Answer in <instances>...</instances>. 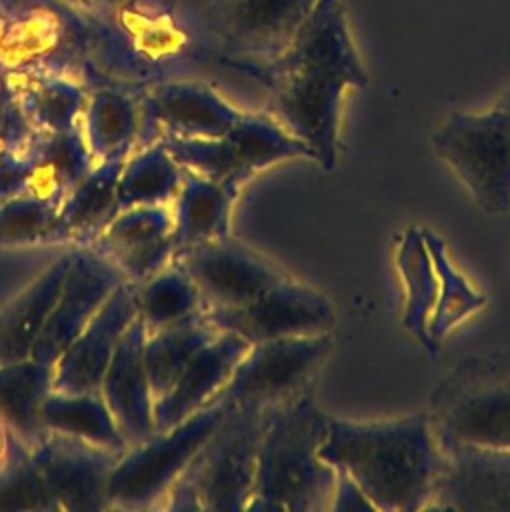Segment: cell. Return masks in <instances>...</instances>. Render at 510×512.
<instances>
[{
	"label": "cell",
	"instance_id": "obj_39",
	"mask_svg": "<svg viewBox=\"0 0 510 512\" xmlns=\"http://www.w3.org/2000/svg\"><path fill=\"white\" fill-rule=\"evenodd\" d=\"M110 4H136V2H146V0H104Z\"/></svg>",
	"mask_w": 510,
	"mask_h": 512
},
{
	"label": "cell",
	"instance_id": "obj_26",
	"mask_svg": "<svg viewBox=\"0 0 510 512\" xmlns=\"http://www.w3.org/2000/svg\"><path fill=\"white\" fill-rule=\"evenodd\" d=\"M74 248L56 258L2 314H0V364L30 358L32 346L56 302Z\"/></svg>",
	"mask_w": 510,
	"mask_h": 512
},
{
	"label": "cell",
	"instance_id": "obj_5",
	"mask_svg": "<svg viewBox=\"0 0 510 512\" xmlns=\"http://www.w3.org/2000/svg\"><path fill=\"white\" fill-rule=\"evenodd\" d=\"M426 412L442 448L510 450V350H486L456 362L436 382Z\"/></svg>",
	"mask_w": 510,
	"mask_h": 512
},
{
	"label": "cell",
	"instance_id": "obj_9",
	"mask_svg": "<svg viewBox=\"0 0 510 512\" xmlns=\"http://www.w3.org/2000/svg\"><path fill=\"white\" fill-rule=\"evenodd\" d=\"M120 452L44 430L30 446L24 478L34 510H108V480Z\"/></svg>",
	"mask_w": 510,
	"mask_h": 512
},
{
	"label": "cell",
	"instance_id": "obj_6",
	"mask_svg": "<svg viewBox=\"0 0 510 512\" xmlns=\"http://www.w3.org/2000/svg\"><path fill=\"white\" fill-rule=\"evenodd\" d=\"M226 408L216 398L184 422L126 446L110 472L108 510L160 508L192 456L222 422Z\"/></svg>",
	"mask_w": 510,
	"mask_h": 512
},
{
	"label": "cell",
	"instance_id": "obj_14",
	"mask_svg": "<svg viewBox=\"0 0 510 512\" xmlns=\"http://www.w3.org/2000/svg\"><path fill=\"white\" fill-rule=\"evenodd\" d=\"M122 282V276L92 248H74L62 288L32 346L30 358L52 368L56 358Z\"/></svg>",
	"mask_w": 510,
	"mask_h": 512
},
{
	"label": "cell",
	"instance_id": "obj_7",
	"mask_svg": "<svg viewBox=\"0 0 510 512\" xmlns=\"http://www.w3.org/2000/svg\"><path fill=\"white\" fill-rule=\"evenodd\" d=\"M432 146L486 214L510 210V114L502 104L486 112H452L434 132Z\"/></svg>",
	"mask_w": 510,
	"mask_h": 512
},
{
	"label": "cell",
	"instance_id": "obj_21",
	"mask_svg": "<svg viewBox=\"0 0 510 512\" xmlns=\"http://www.w3.org/2000/svg\"><path fill=\"white\" fill-rule=\"evenodd\" d=\"M78 130L94 164L126 158L140 146L142 108L138 92L118 84L90 86Z\"/></svg>",
	"mask_w": 510,
	"mask_h": 512
},
{
	"label": "cell",
	"instance_id": "obj_25",
	"mask_svg": "<svg viewBox=\"0 0 510 512\" xmlns=\"http://www.w3.org/2000/svg\"><path fill=\"white\" fill-rule=\"evenodd\" d=\"M34 132L54 134L78 128L90 86L70 74H6Z\"/></svg>",
	"mask_w": 510,
	"mask_h": 512
},
{
	"label": "cell",
	"instance_id": "obj_10",
	"mask_svg": "<svg viewBox=\"0 0 510 512\" xmlns=\"http://www.w3.org/2000/svg\"><path fill=\"white\" fill-rule=\"evenodd\" d=\"M330 350V334L250 344V350L216 398L226 406L276 408L310 388Z\"/></svg>",
	"mask_w": 510,
	"mask_h": 512
},
{
	"label": "cell",
	"instance_id": "obj_17",
	"mask_svg": "<svg viewBox=\"0 0 510 512\" xmlns=\"http://www.w3.org/2000/svg\"><path fill=\"white\" fill-rule=\"evenodd\" d=\"M128 284L150 278L174 256L170 206H134L120 210L88 246Z\"/></svg>",
	"mask_w": 510,
	"mask_h": 512
},
{
	"label": "cell",
	"instance_id": "obj_18",
	"mask_svg": "<svg viewBox=\"0 0 510 512\" xmlns=\"http://www.w3.org/2000/svg\"><path fill=\"white\" fill-rule=\"evenodd\" d=\"M248 350L250 342L234 332L218 330L154 402V432L168 430L212 404Z\"/></svg>",
	"mask_w": 510,
	"mask_h": 512
},
{
	"label": "cell",
	"instance_id": "obj_40",
	"mask_svg": "<svg viewBox=\"0 0 510 512\" xmlns=\"http://www.w3.org/2000/svg\"><path fill=\"white\" fill-rule=\"evenodd\" d=\"M500 104H502V106L508 110V114H510V94H508V96H506V98H504Z\"/></svg>",
	"mask_w": 510,
	"mask_h": 512
},
{
	"label": "cell",
	"instance_id": "obj_35",
	"mask_svg": "<svg viewBox=\"0 0 510 512\" xmlns=\"http://www.w3.org/2000/svg\"><path fill=\"white\" fill-rule=\"evenodd\" d=\"M34 134L8 76L0 72V158L22 150Z\"/></svg>",
	"mask_w": 510,
	"mask_h": 512
},
{
	"label": "cell",
	"instance_id": "obj_23",
	"mask_svg": "<svg viewBox=\"0 0 510 512\" xmlns=\"http://www.w3.org/2000/svg\"><path fill=\"white\" fill-rule=\"evenodd\" d=\"M240 186L184 170L182 184L170 202L174 252L232 232V210Z\"/></svg>",
	"mask_w": 510,
	"mask_h": 512
},
{
	"label": "cell",
	"instance_id": "obj_3",
	"mask_svg": "<svg viewBox=\"0 0 510 512\" xmlns=\"http://www.w3.org/2000/svg\"><path fill=\"white\" fill-rule=\"evenodd\" d=\"M328 418L310 388L272 412L260 440L246 510H330L336 472L318 454Z\"/></svg>",
	"mask_w": 510,
	"mask_h": 512
},
{
	"label": "cell",
	"instance_id": "obj_38",
	"mask_svg": "<svg viewBox=\"0 0 510 512\" xmlns=\"http://www.w3.org/2000/svg\"><path fill=\"white\" fill-rule=\"evenodd\" d=\"M336 472L334 482V494L330 502V510L342 512V510H376L374 504L368 500V496L362 492V488L344 472Z\"/></svg>",
	"mask_w": 510,
	"mask_h": 512
},
{
	"label": "cell",
	"instance_id": "obj_30",
	"mask_svg": "<svg viewBox=\"0 0 510 512\" xmlns=\"http://www.w3.org/2000/svg\"><path fill=\"white\" fill-rule=\"evenodd\" d=\"M216 334L218 330L204 316V310L166 328L146 332L144 364L154 402L164 396L190 358Z\"/></svg>",
	"mask_w": 510,
	"mask_h": 512
},
{
	"label": "cell",
	"instance_id": "obj_31",
	"mask_svg": "<svg viewBox=\"0 0 510 512\" xmlns=\"http://www.w3.org/2000/svg\"><path fill=\"white\" fill-rule=\"evenodd\" d=\"M52 368L24 358L0 364V418L30 446L44 432L40 404L52 390Z\"/></svg>",
	"mask_w": 510,
	"mask_h": 512
},
{
	"label": "cell",
	"instance_id": "obj_29",
	"mask_svg": "<svg viewBox=\"0 0 510 512\" xmlns=\"http://www.w3.org/2000/svg\"><path fill=\"white\" fill-rule=\"evenodd\" d=\"M44 430L72 436L100 448L122 452L126 448L100 392L50 390L40 404Z\"/></svg>",
	"mask_w": 510,
	"mask_h": 512
},
{
	"label": "cell",
	"instance_id": "obj_11",
	"mask_svg": "<svg viewBox=\"0 0 510 512\" xmlns=\"http://www.w3.org/2000/svg\"><path fill=\"white\" fill-rule=\"evenodd\" d=\"M204 316L216 330L234 332L250 344L330 334L336 324L332 302L318 290L294 282L290 276L246 304L204 308Z\"/></svg>",
	"mask_w": 510,
	"mask_h": 512
},
{
	"label": "cell",
	"instance_id": "obj_28",
	"mask_svg": "<svg viewBox=\"0 0 510 512\" xmlns=\"http://www.w3.org/2000/svg\"><path fill=\"white\" fill-rule=\"evenodd\" d=\"M184 178V168L164 142L154 140L134 148L118 176V208L170 206Z\"/></svg>",
	"mask_w": 510,
	"mask_h": 512
},
{
	"label": "cell",
	"instance_id": "obj_24",
	"mask_svg": "<svg viewBox=\"0 0 510 512\" xmlns=\"http://www.w3.org/2000/svg\"><path fill=\"white\" fill-rule=\"evenodd\" d=\"M126 158L96 162L58 208L60 244L90 246L120 212L116 184Z\"/></svg>",
	"mask_w": 510,
	"mask_h": 512
},
{
	"label": "cell",
	"instance_id": "obj_19",
	"mask_svg": "<svg viewBox=\"0 0 510 512\" xmlns=\"http://www.w3.org/2000/svg\"><path fill=\"white\" fill-rule=\"evenodd\" d=\"M144 338V324L136 316L118 340L98 388L126 446L154 434V396L144 364Z\"/></svg>",
	"mask_w": 510,
	"mask_h": 512
},
{
	"label": "cell",
	"instance_id": "obj_37",
	"mask_svg": "<svg viewBox=\"0 0 510 512\" xmlns=\"http://www.w3.org/2000/svg\"><path fill=\"white\" fill-rule=\"evenodd\" d=\"M26 180V146L0 158V204L24 194Z\"/></svg>",
	"mask_w": 510,
	"mask_h": 512
},
{
	"label": "cell",
	"instance_id": "obj_2",
	"mask_svg": "<svg viewBox=\"0 0 510 512\" xmlns=\"http://www.w3.org/2000/svg\"><path fill=\"white\" fill-rule=\"evenodd\" d=\"M318 454L382 512L426 510L444 464L426 410L376 422L330 416Z\"/></svg>",
	"mask_w": 510,
	"mask_h": 512
},
{
	"label": "cell",
	"instance_id": "obj_15",
	"mask_svg": "<svg viewBox=\"0 0 510 512\" xmlns=\"http://www.w3.org/2000/svg\"><path fill=\"white\" fill-rule=\"evenodd\" d=\"M442 450L444 464L426 510L510 512V450L476 444Z\"/></svg>",
	"mask_w": 510,
	"mask_h": 512
},
{
	"label": "cell",
	"instance_id": "obj_22",
	"mask_svg": "<svg viewBox=\"0 0 510 512\" xmlns=\"http://www.w3.org/2000/svg\"><path fill=\"white\" fill-rule=\"evenodd\" d=\"M94 166L80 130L36 132L26 144L24 196L60 208L68 192Z\"/></svg>",
	"mask_w": 510,
	"mask_h": 512
},
{
	"label": "cell",
	"instance_id": "obj_34",
	"mask_svg": "<svg viewBox=\"0 0 510 512\" xmlns=\"http://www.w3.org/2000/svg\"><path fill=\"white\" fill-rule=\"evenodd\" d=\"M60 244L58 208L30 196L0 204V246Z\"/></svg>",
	"mask_w": 510,
	"mask_h": 512
},
{
	"label": "cell",
	"instance_id": "obj_1",
	"mask_svg": "<svg viewBox=\"0 0 510 512\" xmlns=\"http://www.w3.org/2000/svg\"><path fill=\"white\" fill-rule=\"evenodd\" d=\"M238 64L268 86L272 116L310 148L314 162L334 170L342 96L368 84L342 0H318L278 56Z\"/></svg>",
	"mask_w": 510,
	"mask_h": 512
},
{
	"label": "cell",
	"instance_id": "obj_4",
	"mask_svg": "<svg viewBox=\"0 0 510 512\" xmlns=\"http://www.w3.org/2000/svg\"><path fill=\"white\" fill-rule=\"evenodd\" d=\"M278 408V406H276ZM276 408L228 406L164 496L162 510H246L262 434Z\"/></svg>",
	"mask_w": 510,
	"mask_h": 512
},
{
	"label": "cell",
	"instance_id": "obj_33",
	"mask_svg": "<svg viewBox=\"0 0 510 512\" xmlns=\"http://www.w3.org/2000/svg\"><path fill=\"white\" fill-rule=\"evenodd\" d=\"M134 286L138 318L146 332L186 320L204 310L202 296L188 274L174 262Z\"/></svg>",
	"mask_w": 510,
	"mask_h": 512
},
{
	"label": "cell",
	"instance_id": "obj_20",
	"mask_svg": "<svg viewBox=\"0 0 510 512\" xmlns=\"http://www.w3.org/2000/svg\"><path fill=\"white\" fill-rule=\"evenodd\" d=\"M318 0H228L224 36L240 62L278 56L296 36Z\"/></svg>",
	"mask_w": 510,
	"mask_h": 512
},
{
	"label": "cell",
	"instance_id": "obj_13",
	"mask_svg": "<svg viewBox=\"0 0 510 512\" xmlns=\"http://www.w3.org/2000/svg\"><path fill=\"white\" fill-rule=\"evenodd\" d=\"M134 90L142 108L140 146L164 136L214 138L244 114L202 80L172 78Z\"/></svg>",
	"mask_w": 510,
	"mask_h": 512
},
{
	"label": "cell",
	"instance_id": "obj_16",
	"mask_svg": "<svg viewBox=\"0 0 510 512\" xmlns=\"http://www.w3.org/2000/svg\"><path fill=\"white\" fill-rule=\"evenodd\" d=\"M136 316L134 286L122 282L52 364V390L98 392L114 348Z\"/></svg>",
	"mask_w": 510,
	"mask_h": 512
},
{
	"label": "cell",
	"instance_id": "obj_32",
	"mask_svg": "<svg viewBox=\"0 0 510 512\" xmlns=\"http://www.w3.org/2000/svg\"><path fill=\"white\" fill-rule=\"evenodd\" d=\"M422 236L438 276V298L428 324L430 342L436 348L456 326L480 312L488 300L452 264L446 242L436 232L422 228Z\"/></svg>",
	"mask_w": 510,
	"mask_h": 512
},
{
	"label": "cell",
	"instance_id": "obj_27",
	"mask_svg": "<svg viewBox=\"0 0 510 512\" xmlns=\"http://www.w3.org/2000/svg\"><path fill=\"white\" fill-rule=\"evenodd\" d=\"M394 266L402 284V326L428 352H434L428 324L438 298V276L420 226H410L398 238Z\"/></svg>",
	"mask_w": 510,
	"mask_h": 512
},
{
	"label": "cell",
	"instance_id": "obj_36",
	"mask_svg": "<svg viewBox=\"0 0 510 512\" xmlns=\"http://www.w3.org/2000/svg\"><path fill=\"white\" fill-rule=\"evenodd\" d=\"M30 444L0 418V488L8 486L24 470Z\"/></svg>",
	"mask_w": 510,
	"mask_h": 512
},
{
	"label": "cell",
	"instance_id": "obj_12",
	"mask_svg": "<svg viewBox=\"0 0 510 512\" xmlns=\"http://www.w3.org/2000/svg\"><path fill=\"white\" fill-rule=\"evenodd\" d=\"M172 262L198 288L204 308L240 306L288 274L232 232L174 252Z\"/></svg>",
	"mask_w": 510,
	"mask_h": 512
},
{
	"label": "cell",
	"instance_id": "obj_8",
	"mask_svg": "<svg viewBox=\"0 0 510 512\" xmlns=\"http://www.w3.org/2000/svg\"><path fill=\"white\" fill-rule=\"evenodd\" d=\"M178 164L194 174L244 186L260 170L292 158L312 160L310 148L274 116L242 114L214 138H160Z\"/></svg>",
	"mask_w": 510,
	"mask_h": 512
}]
</instances>
